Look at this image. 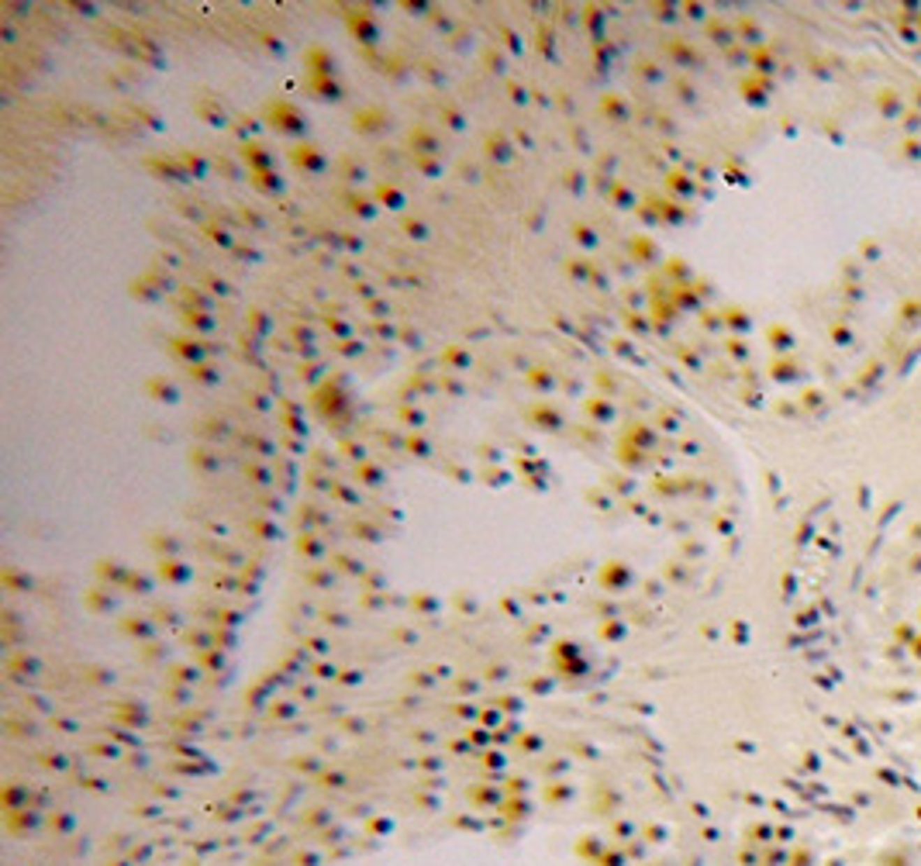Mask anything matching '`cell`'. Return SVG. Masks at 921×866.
<instances>
[{"label": "cell", "mask_w": 921, "mask_h": 866, "mask_svg": "<svg viewBox=\"0 0 921 866\" xmlns=\"http://www.w3.org/2000/svg\"><path fill=\"white\" fill-rule=\"evenodd\" d=\"M797 866H921V805L901 818H856V825L811 839Z\"/></svg>", "instance_id": "cell-1"}, {"label": "cell", "mask_w": 921, "mask_h": 866, "mask_svg": "<svg viewBox=\"0 0 921 866\" xmlns=\"http://www.w3.org/2000/svg\"><path fill=\"white\" fill-rule=\"evenodd\" d=\"M266 121H270V128H277L280 135H290V138H300V135L307 131L304 115H300L290 101H270V104H266Z\"/></svg>", "instance_id": "cell-2"}, {"label": "cell", "mask_w": 921, "mask_h": 866, "mask_svg": "<svg viewBox=\"0 0 921 866\" xmlns=\"http://www.w3.org/2000/svg\"><path fill=\"white\" fill-rule=\"evenodd\" d=\"M346 24L348 31L355 35V42H362V45H376L380 42V21L366 7H352L346 14Z\"/></svg>", "instance_id": "cell-3"}, {"label": "cell", "mask_w": 921, "mask_h": 866, "mask_svg": "<svg viewBox=\"0 0 921 866\" xmlns=\"http://www.w3.org/2000/svg\"><path fill=\"white\" fill-rule=\"evenodd\" d=\"M290 163H293V170H304V173H325V166H328L325 152L311 142H300L297 149H290Z\"/></svg>", "instance_id": "cell-4"}, {"label": "cell", "mask_w": 921, "mask_h": 866, "mask_svg": "<svg viewBox=\"0 0 921 866\" xmlns=\"http://www.w3.org/2000/svg\"><path fill=\"white\" fill-rule=\"evenodd\" d=\"M304 69H307V80H328L335 76V56L325 45H311L304 56Z\"/></svg>", "instance_id": "cell-5"}, {"label": "cell", "mask_w": 921, "mask_h": 866, "mask_svg": "<svg viewBox=\"0 0 921 866\" xmlns=\"http://www.w3.org/2000/svg\"><path fill=\"white\" fill-rule=\"evenodd\" d=\"M238 156H242V163L249 166V173H266V170H273V152H270L263 142H242Z\"/></svg>", "instance_id": "cell-6"}, {"label": "cell", "mask_w": 921, "mask_h": 866, "mask_svg": "<svg viewBox=\"0 0 921 866\" xmlns=\"http://www.w3.org/2000/svg\"><path fill=\"white\" fill-rule=\"evenodd\" d=\"M170 348L186 362V366H197V362H207V348L200 339H190V335H176L170 339Z\"/></svg>", "instance_id": "cell-7"}, {"label": "cell", "mask_w": 921, "mask_h": 866, "mask_svg": "<svg viewBox=\"0 0 921 866\" xmlns=\"http://www.w3.org/2000/svg\"><path fill=\"white\" fill-rule=\"evenodd\" d=\"M249 179H252V186H256L259 193H266V197H277V193H283V179H280V173H277V170H266V173H249Z\"/></svg>", "instance_id": "cell-8"}, {"label": "cell", "mask_w": 921, "mask_h": 866, "mask_svg": "<svg viewBox=\"0 0 921 866\" xmlns=\"http://www.w3.org/2000/svg\"><path fill=\"white\" fill-rule=\"evenodd\" d=\"M179 318H183V325H186L190 332H211V328L218 325V321L211 318V311H204V307H186Z\"/></svg>", "instance_id": "cell-9"}, {"label": "cell", "mask_w": 921, "mask_h": 866, "mask_svg": "<svg viewBox=\"0 0 921 866\" xmlns=\"http://www.w3.org/2000/svg\"><path fill=\"white\" fill-rule=\"evenodd\" d=\"M307 87H311L321 101H342V83H339L335 76H328V80H307Z\"/></svg>", "instance_id": "cell-10"}, {"label": "cell", "mask_w": 921, "mask_h": 866, "mask_svg": "<svg viewBox=\"0 0 921 866\" xmlns=\"http://www.w3.org/2000/svg\"><path fill=\"white\" fill-rule=\"evenodd\" d=\"M346 200H348V211L352 214H359V218H373L376 214V197H366V193H359V190H352V193H346Z\"/></svg>", "instance_id": "cell-11"}, {"label": "cell", "mask_w": 921, "mask_h": 866, "mask_svg": "<svg viewBox=\"0 0 921 866\" xmlns=\"http://www.w3.org/2000/svg\"><path fill=\"white\" fill-rule=\"evenodd\" d=\"M390 124V117L383 115V111H362V115H355V131H380V128H387Z\"/></svg>", "instance_id": "cell-12"}, {"label": "cell", "mask_w": 921, "mask_h": 866, "mask_svg": "<svg viewBox=\"0 0 921 866\" xmlns=\"http://www.w3.org/2000/svg\"><path fill=\"white\" fill-rule=\"evenodd\" d=\"M376 204H383V207H404V193L394 186V183H380L376 186Z\"/></svg>", "instance_id": "cell-13"}, {"label": "cell", "mask_w": 921, "mask_h": 866, "mask_svg": "<svg viewBox=\"0 0 921 866\" xmlns=\"http://www.w3.org/2000/svg\"><path fill=\"white\" fill-rule=\"evenodd\" d=\"M487 156L497 159V163H508V159H511V145H508V138H504V135H490V138H487Z\"/></svg>", "instance_id": "cell-14"}, {"label": "cell", "mask_w": 921, "mask_h": 866, "mask_svg": "<svg viewBox=\"0 0 921 866\" xmlns=\"http://www.w3.org/2000/svg\"><path fill=\"white\" fill-rule=\"evenodd\" d=\"M190 380H197V383H204V387H214V383L221 380V373H218L211 362H197V366H190Z\"/></svg>", "instance_id": "cell-15"}, {"label": "cell", "mask_w": 921, "mask_h": 866, "mask_svg": "<svg viewBox=\"0 0 921 866\" xmlns=\"http://www.w3.org/2000/svg\"><path fill=\"white\" fill-rule=\"evenodd\" d=\"M414 138L421 142V149H418V152H439V142H435V135H432V131H428L425 124L411 128V142H414Z\"/></svg>", "instance_id": "cell-16"}, {"label": "cell", "mask_w": 921, "mask_h": 866, "mask_svg": "<svg viewBox=\"0 0 921 866\" xmlns=\"http://www.w3.org/2000/svg\"><path fill=\"white\" fill-rule=\"evenodd\" d=\"M179 163H183V170H186V176H204V173H207V163H204L200 156H190V152H179Z\"/></svg>", "instance_id": "cell-17"}, {"label": "cell", "mask_w": 921, "mask_h": 866, "mask_svg": "<svg viewBox=\"0 0 921 866\" xmlns=\"http://www.w3.org/2000/svg\"><path fill=\"white\" fill-rule=\"evenodd\" d=\"M149 394H156V401H176V397H179L176 387L173 383H166V380H152V383H149Z\"/></svg>", "instance_id": "cell-18"}, {"label": "cell", "mask_w": 921, "mask_h": 866, "mask_svg": "<svg viewBox=\"0 0 921 866\" xmlns=\"http://www.w3.org/2000/svg\"><path fill=\"white\" fill-rule=\"evenodd\" d=\"M404 231H407L411 238H425V235H428V228H425V221H411V218L404 221Z\"/></svg>", "instance_id": "cell-19"}, {"label": "cell", "mask_w": 921, "mask_h": 866, "mask_svg": "<svg viewBox=\"0 0 921 866\" xmlns=\"http://www.w3.org/2000/svg\"><path fill=\"white\" fill-rule=\"evenodd\" d=\"M414 163H418V166H421V170H425V173H439V170H442V166H439V163H432V159H425V156H418V159H414Z\"/></svg>", "instance_id": "cell-20"}, {"label": "cell", "mask_w": 921, "mask_h": 866, "mask_svg": "<svg viewBox=\"0 0 921 866\" xmlns=\"http://www.w3.org/2000/svg\"><path fill=\"white\" fill-rule=\"evenodd\" d=\"M449 359H452L456 366H469V355H466V352H459V348H449Z\"/></svg>", "instance_id": "cell-21"}]
</instances>
